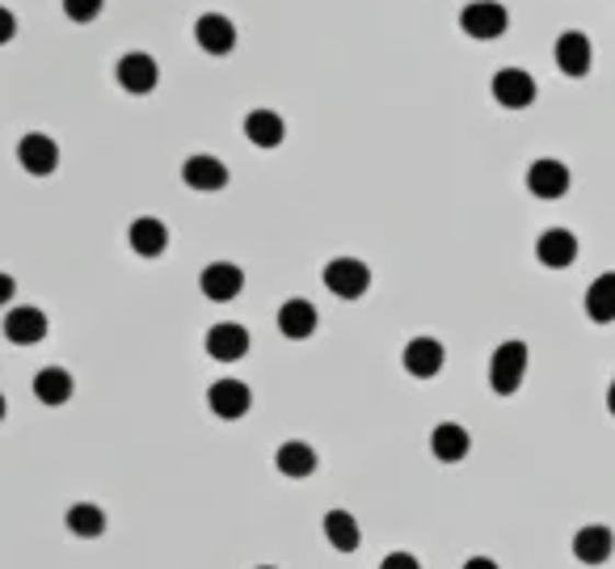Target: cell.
<instances>
[{"instance_id": "1", "label": "cell", "mask_w": 615, "mask_h": 569, "mask_svg": "<svg viewBox=\"0 0 615 569\" xmlns=\"http://www.w3.org/2000/svg\"><path fill=\"white\" fill-rule=\"evenodd\" d=\"M527 367H532V346L523 338H506L489 351V367H485V384L498 401H510L523 392L527 384Z\"/></svg>"}, {"instance_id": "2", "label": "cell", "mask_w": 615, "mask_h": 569, "mask_svg": "<svg viewBox=\"0 0 615 569\" xmlns=\"http://www.w3.org/2000/svg\"><path fill=\"white\" fill-rule=\"evenodd\" d=\"M321 287L342 304H358V299L372 296L375 266L358 253H333L321 262Z\"/></svg>"}, {"instance_id": "3", "label": "cell", "mask_w": 615, "mask_h": 569, "mask_svg": "<svg viewBox=\"0 0 615 569\" xmlns=\"http://www.w3.org/2000/svg\"><path fill=\"white\" fill-rule=\"evenodd\" d=\"M244 292H249V271H244L237 258H212L198 271V296L207 299V304H215V308H232Z\"/></svg>"}, {"instance_id": "4", "label": "cell", "mask_w": 615, "mask_h": 569, "mask_svg": "<svg viewBox=\"0 0 615 569\" xmlns=\"http://www.w3.org/2000/svg\"><path fill=\"white\" fill-rule=\"evenodd\" d=\"M0 338H4V346H13V351H38V346L52 338V317H47V308H38V304H13V308H4V317H0Z\"/></svg>"}, {"instance_id": "5", "label": "cell", "mask_w": 615, "mask_h": 569, "mask_svg": "<svg viewBox=\"0 0 615 569\" xmlns=\"http://www.w3.org/2000/svg\"><path fill=\"white\" fill-rule=\"evenodd\" d=\"M178 182L190 190V194H228L232 186V164L224 161V157H215V152H186L182 161H178Z\"/></svg>"}, {"instance_id": "6", "label": "cell", "mask_w": 615, "mask_h": 569, "mask_svg": "<svg viewBox=\"0 0 615 569\" xmlns=\"http://www.w3.org/2000/svg\"><path fill=\"white\" fill-rule=\"evenodd\" d=\"M203 354L212 359L215 367H232L244 363L253 354V329L244 321H212L203 329Z\"/></svg>"}, {"instance_id": "7", "label": "cell", "mask_w": 615, "mask_h": 569, "mask_svg": "<svg viewBox=\"0 0 615 569\" xmlns=\"http://www.w3.org/2000/svg\"><path fill=\"white\" fill-rule=\"evenodd\" d=\"M13 157H18V169H22L26 178H34V182H52L55 173H59V164H64V148H59V139H55L52 132H22Z\"/></svg>"}, {"instance_id": "8", "label": "cell", "mask_w": 615, "mask_h": 569, "mask_svg": "<svg viewBox=\"0 0 615 569\" xmlns=\"http://www.w3.org/2000/svg\"><path fill=\"white\" fill-rule=\"evenodd\" d=\"M401 372L418 384H430L447 372V342L439 333H413L401 346Z\"/></svg>"}, {"instance_id": "9", "label": "cell", "mask_w": 615, "mask_h": 569, "mask_svg": "<svg viewBox=\"0 0 615 569\" xmlns=\"http://www.w3.org/2000/svg\"><path fill=\"white\" fill-rule=\"evenodd\" d=\"M203 401H207V413L219 422H244L253 413V384L241 376H215L203 388Z\"/></svg>"}, {"instance_id": "10", "label": "cell", "mask_w": 615, "mask_h": 569, "mask_svg": "<svg viewBox=\"0 0 615 569\" xmlns=\"http://www.w3.org/2000/svg\"><path fill=\"white\" fill-rule=\"evenodd\" d=\"M274 333L283 342H312L321 333V308L312 296H283L274 308Z\"/></svg>"}, {"instance_id": "11", "label": "cell", "mask_w": 615, "mask_h": 569, "mask_svg": "<svg viewBox=\"0 0 615 569\" xmlns=\"http://www.w3.org/2000/svg\"><path fill=\"white\" fill-rule=\"evenodd\" d=\"M123 241H127L132 258H139V262H161L173 249V228L161 216H132L127 228H123Z\"/></svg>"}, {"instance_id": "12", "label": "cell", "mask_w": 615, "mask_h": 569, "mask_svg": "<svg viewBox=\"0 0 615 569\" xmlns=\"http://www.w3.org/2000/svg\"><path fill=\"white\" fill-rule=\"evenodd\" d=\"M26 388L43 409H64L77 397V376L64 363H38L26 376Z\"/></svg>"}, {"instance_id": "13", "label": "cell", "mask_w": 615, "mask_h": 569, "mask_svg": "<svg viewBox=\"0 0 615 569\" xmlns=\"http://www.w3.org/2000/svg\"><path fill=\"white\" fill-rule=\"evenodd\" d=\"M114 84H118L127 98H152V93L161 89V64H157V55H148V52L118 55V64H114Z\"/></svg>"}, {"instance_id": "14", "label": "cell", "mask_w": 615, "mask_h": 569, "mask_svg": "<svg viewBox=\"0 0 615 569\" xmlns=\"http://www.w3.org/2000/svg\"><path fill=\"white\" fill-rule=\"evenodd\" d=\"M287 136H292V127H287V118H283L278 110H270V106L244 110L241 139L253 152H278V148L287 144Z\"/></svg>"}, {"instance_id": "15", "label": "cell", "mask_w": 615, "mask_h": 569, "mask_svg": "<svg viewBox=\"0 0 615 569\" xmlns=\"http://www.w3.org/2000/svg\"><path fill=\"white\" fill-rule=\"evenodd\" d=\"M472 447H477V439H472V431L459 418H443V422L430 426V456L439 464H447V468L468 460Z\"/></svg>"}, {"instance_id": "16", "label": "cell", "mask_w": 615, "mask_h": 569, "mask_svg": "<svg viewBox=\"0 0 615 569\" xmlns=\"http://www.w3.org/2000/svg\"><path fill=\"white\" fill-rule=\"evenodd\" d=\"M270 464H274V473L287 477V481H308V477L321 473V452H317L308 439H283V443L270 452Z\"/></svg>"}, {"instance_id": "17", "label": "cell", "mask_w": 615, "mask_h": 569, "mask_svg": "<svg viewBox=\"0 0 615 569\" xmlns=\"http://www.w3.org/2000/svg\"><path fill=\"white\" fill-rule=\"evenodd\" d=\"M459 30H464L468 38H477V43H493V38H502V34L510 30L506 4H498V0H472V4H464V13H459Z\"/></svg>"}, {"instance_id": "18", "label": "cell", "mask_w": 615, "mask_h": 569, "mask_svg": "<svg viewBox=\"0 0 615 569\" xmlns=\"http://www.w3.org/2000/svg\"><path fill=\"white\" fill-rule=\"evenodd\" d=\"M489 93L502 110H527L539 98V84L523 68H498L493 81H489Z\"/></svg>"}, {"instance_id": "19", "label": "cell", "mask_w": 615, "mask_h": 569, "mask_svg": "<svg viewBox=\"0 0 615 569\" xmlns=\"http://www.w3.org/2000/svg\"><path fill=\"white\" fill-rule=\"evenodd\" d=\"M321 532H324V544H329L338 557H354V553H363V523H358V515L346 511V507L324 511Z\"/></svg>"}, {"instance_id": "20", "label": "cell", "mask_w": 615, "mask_h": 569, "mask_svg": "<svg viewBox=\"0 0 615 569\" xmlns=\"http://www.w3.org/2000/svg\"><path fill=\"white\" fill-rule=\"evenodd\" d=\"M573 186V173H569V164L557 161V157H539V161L527 164V190H532L535 198H544V203H557L565 198Z\"/></svg>"}, {"instance_id": "21", "label": "cell", "mask_w": 615, "mask_h": 569, "mask_svg": "<svg viewBox=\"0 0 615 569\" xmlns=\"http://www.w3.org/2000/svg\"><path fill=\"white\" fill-rule=\"evenodd\" d=\"M569 548H573V561H578V566H590V569L607 566L615 553V532L607 523H582V527L573 532Z\"/></svg>"}, {"instance_id": "22", "label": "cell", "mask_w": 615, "mask_h": 569, "mask_svg": "<svg viewBox=\"0 0 615 569\" xmlns=\"http://www.w3.org/2000/svg\"><path fill=\"white\" fill-rule=\"evenodd\" d=\"M194 43H198V52L212 55V59L232 55L237 52V26H232V18H224V13H198Z\"/></svg>"}, {"instance_id": "23", "label": "cell", "mask_w": 615, "mask_h": 569, "mask_svg": "<svg viewBox=\"0 0 615 569\" xmlns=\"http://www.w3.org/2000/svg\"><path fill=\"white\" fill-rule=\"evenodd\" d=\"M64 532H68L72 540H102L110 532L106 507H98V502H89V498L72 502V507L64 511Z\"/></svg>"}, {"instance_id": "24", "label": "cell", "mask_w": 615, "mask_h": 569, "mask_svg": "<svg viewBox=\"0 0 615 569\" xmlns=\"http://www.w3.org/2000/svg\"><path fill=\"white\" fill-rule=\"evenodd\" d=\"M535 258L548 271H569L578 262V237L569 228H544L539 241H535Z\"/></svg>"}, {"instance_id": "25", "label": "cell", "mask_w": 615, "mask_h": 569, "mask_svg": "<svg viewBox=\"0 0 615 569\" xmlns=\"http://www.w3.org/2000/svg\"><path fill=\"white\" fill-rule=\"evenodd\" d=\"M553 55H557V68H561L569 81L586 77L590 64H594V52H590V38L582 34V30H565L561 38H557V47H553Z\"/></svg>"}, {"instance_id": "26", "label": "cell", "mask_w": 615, "mask_h": 569, "mask_svg": "<svg viewBox=\"0 0 615 569\" xmlns=\"http://www.w3.org/2000/svg\"><path fill=\"white\" fill-rule=\"evenodd\" d=\"M582 308H586V317L594 326H612L615 321V271L599 274V278L590 283Z\"/></svg>"}, {"instance_id": "27", "label": "cell", "mask_w": 615, "mask_h": 569, "mask_svg": "<svg viewBox=\"0 0 615 569\" xmlns=\"http://www.w3.org/2000/svg\"><path fill=\"white\" fill-rule=\"evenodd\" d=\"M102 9H106V0H64V18H68V22H77V26L98 22V18H102Z\"/></svg>"}, {"instance_id": "28", "label": "cell", "mask_w": 615, "mask_h": 569, "mask_svg": "<svg viewBox=\"0 0 615 569\" xmlns=\"http://www.w3.org/2000/svg\"><path fill=\"white\" fill-rule=\"evenodd\" d=\"M379 569H426V566H422V557H418V553H409V548H392V553H384V557H379Z\"/></svg>"}, {"instance_id": "29", "label": "cell", "mask_w": 615, "mask_h": 569, "mask_svg": "<svg viewBox=\"0 0 615 569\" xmlns=\"http://www.w3.org/2000/svg\"><path fill=\"white\" fill-rule=\"evenodd\" d=\"M18 287H22V283H18L13 274L0 271V308H9V304H13V296H18Z\"/></svg>"}, {"instance_id": "30", "label": "cell", "mask_w": 615, "mask_h": 569, "mask_svg": "<svg viewBox=\"0 0 615 569\" xmlns=\"http://www.w3.org/2000/svg\"><path fill=\"white\" fill-rule=\"evenodd\" d=\"M13 34H18V18L0 4V47H4V43H13Z\"/></svg>"}, {"instance_id": "31", "label": "cell", "mask_w": 615, "mask_h": 569, "mask_svg": "<svg viewBox=\"0 0 615 569\" xmlns=\"http://www.w3.org/2000/svg\"><path fill=\"white\" fill-rule=\"evenodd\" d=\"M459 569H506V566H502L498 557H489V553H472Z\"/></svg>"}, {"instance_id": "32", "label": "cell", "mask_w": 615, "mask_h": 569, "mask_svg": "<svg viewBox=\"0 0 615 569\" xmlns=\"http://www.w3.org/2000/svg\"><path fill=\"white\" fill-rule=\"evenodd\" d=\"M4 418H9V397H4V388H0V426H4Z\"/></svg>"}, {"instance_id": "33", "label": "cell", "mask_w": 615, "mask_h": 569, "mask_svg": "<svg viewBox=\"0 0 615 569\" xmlns=\"http://www.w3.org/2000/svg\"><path fill=\"white\" fill-rule=\"evenodd\" d=\"M607 409H612V418H615V376H612V388H607Z\"/></svg>"}, {"instance_id": "34", "label": "cell", "mask_w": 615, "mask_h": 569, "mask_svg": "<svg viewBox=\"0 0 615 569\" xmlns=\"http://www.w3.org/2000/svg\"><path fill=\"white\" fill-rule=\"evenodd\" d=\"M258 569H278V566H258Z\"/></svg>"}]
</instances>
